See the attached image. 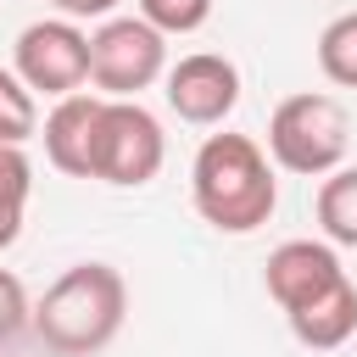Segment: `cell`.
Masks as SVG:
<instances>
[{"mask_svg":"<svg viewBox=\"0 0 357 357\" xmlns=\"http://www.w3.org/2000/svg\"><path fill=\"white\" fill-rule=\"evenodd\" d=\"M100 106H106V95H84V89H78V95H67V100H56V106L45 112L39 139H45V156H50L56 173H67V178H95Z\"/></svg>","mask_w":357,"mask_h":357,"instance_id":"9c48e42d","label":"cell"},{"mask_svg":"<svg viewBox=\"0 0 357 357\" xmlns=\"http://www.w3.org/2000/svg\"><path fill=\"white\" fill-rule=\"evenodd\" d=\"M335 279H346L340 268V251L329 240H284L268 251V268H262V284L268 296L279 301V312H296L307 307L312 296H324Z\"/></svg>","mask_w":357,"mask_h":357,"instance_id":"ba28073f","label":"cell"},{"mask_svg":"<svg viewBox=\"0 0 357 357\" xmlns=\"http://www.w3.org/2000/svg\"><path fill=\"white\" fill-rule=\"evenodd\" d=\"M318 229L329 245L357 251V167H335L318 184Z\"/></svg>","mask_w":357,"mask_h":357,"instance_id":"8fae6325","label":"cell"},{"mask_svg":"<svg viewBox=\"0 0 357 357\" xmlns=\"http://www.w3.org/2000/svg\"><path fill=\"white\" fill-rule=\"evenodd\" d=\"M28 195H33V162L22 156V145H0V251L17 245Z\"/></svg>","mask_w":357,"mask_h":357,"instance_id":"7c38bea8","label":"cell"},{"mask_svg":"<svg viewBox=\"0 0 357 357\" xmlns=\"http://www.w3.org/2000/svg\"><path fill=\"white\" fill-rule=\"evenodd\" d=\"M167 73V39L139 17H106L89 33V84L106 100H139Z\"/></svg>","mask_w":357,"mask_h":357,"instance_id":"277c9868","label":"cell"},{"mask_svg":"<svg viewBox=\"0 0 357 357\" xmlns=\"http://www.w3.org/2000/svg\"><path fill=\"white\" fill-rule=\"evenodd\" d=\"M351 145V117L335 95L324 89H301L284 95L268 117V162L296 173V178H324L346 162Z\"/></svg>","mask_w":357,"mask_h":357,"instance_id":"3957f363","label":"cell"},{"mask_svg":"<svg viewBox=\"0 0 357 357\" xmlns=\"http://www.w3.org/2000/svg\"><path fill=\"white\" fill-rule=\"evenodd\" d=\"M162 162H167V134L156 112H145L139 100H106L95 134V178L112 190H139L162 173Z\"/></svg>","mask_w":357,"mask_h":357,"instance_id":"5b68a950","label":"cell"},{"mask_svg":"<svg viewBox=\"0 0 357 357\" xmlns=\"http://www.w3.org/2000/svg\"><path fill=\"white\" fill-rule=\"evenodd\" d=\"M318 73L340 89H357V11H340L318 33Z\"/></svg>","mask_w":357,"mask_h":357,"instance_id":"4fadbf2b","label":"cell"},{"mask_svg":"<svg viewBox=\"0 0 357 357\" xmlns=\"http://www.w3.org/2000/svg\"><path fill=\"white\" fill-rule=\"evenodd\" d=\"M33 134H39V100H33V89L11 67H0V145H28Z\"/></svg>","mask_w":357,"mask_h":357,"instance_id":"5bb4252c","label":"cell"},{"mask_svg":"<svg viewBox=\"0 0 357 357\" xmlns=\"http://www.w3.org/2000/svg\"><path fill=\"white\" fill-rule=\"evenodd\" d=\"M28 290H22V279L11 273V268H0V346L11 340V335H22L28 329Z\"/></svg>","mask_w":357,"mask_h":357,"instance_id":"2e32d148","label":"cell"},{"mask_svg":"<svg viewBox=\"0 0 357 357\" xmlns=\"http://www.w3.org/2000/svg\"><path fill=\"white\" fill-rule=\"evenodd\" d=\"M134 17L151 22L162 39H173V33H195V28H206L212 0H134Z\"/></svg>","mask_w":357,"mask_h":357,"instance_id":"9a60e30c","label":"cell"},{"mask_svg":"<svg viewBox=\"0 0 357 357\" xmlns=\"http://www.w3.org/2000/svg\"><path fill=\"white\" fill-rule=\"evenodd\" d=\"M11 73L33 89V100H67L89 84V33L67 17L28 22L11 45Z\"/></svg>","mask_w":357,"mask_h":357,"instance_id":"8992f818","label":"cell"},{"mask_svg":"<svg viewBox=\"0 0 357 357\" xmlns=\"http://www.w3.org/2000/svg\"><path fill=\"white\" fill-rule=\"evenodd\" d=\"M50 6H56L67 22H106L123 0H50Z\"/></svg>","mask_w":357,"mask_h":357,"instance_id":"e0dca14e","label":"cell"},{"mask_svg":"<svg viewBox=\"0 0 357 357\" xmlns=\"http://www.w3.org/2000/svg\"><path fill=\"white\" fill-rule=\"evenodd\" d=\"M190 201L218 234H257L279 206V167L251 134H206L190 162Z\"/></svg>","mask_w":357,"mask_h":357,"instance_id":"6da1fadb","label":"cell"},{"mask_svg":"<svg viewBox=\"0 0 357 357\" xmlns=\"http://www.w3.org/2000/svg\"><path fill=\"white\" fill-rule=\"evenodd\" d=\"M128 318V284L112 262H73L45 284L28 324L56 357H100Z\"/></svg>","mask_w":357,"mask_h":357,"instance_id":"7a4b0ae2","label":"cell"},{"mask_svg":"<svg viewBox=\"0 0 357 357\" xmlns=\"http://www.w3.org/2000/svg\"><path fill=\"white\" fill-rule=\"evenodd\" d=\"M284 324H290V335H296L307 351H335V346H346V340L357 335V284H351V273L335 279V284H329L324 296H312L307 307L284 312Z\"/></svg>","mask_w":357,"mask_h":357,"instance_id":"30bf717a","label":"cell"},{"mask_svg":"<svg viewBox=\"0 0 357 357\" xmlns=\"http://www.w3.org/2000/svg\"><path fill=\"white\" fill-rule=\"evenodd\" d=\"M162 95L178 123L190 128H218L240 106V67L218 50H190L162 73Z\"/></svg>","mask_w":357,"mask_h":357,"instance_id":"52a82bcc","label":"cell"}]
</instances>
